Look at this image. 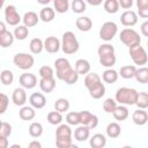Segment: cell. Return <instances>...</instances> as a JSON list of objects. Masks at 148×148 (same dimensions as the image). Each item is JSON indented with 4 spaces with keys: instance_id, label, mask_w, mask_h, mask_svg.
Wrapping results in <instances>:
<instances>
[{
    "instance_id": "cell-19",
    "label": "cell",
    "mask_w": 148,
    "mask_h": 148,
    "mask_svg": "<svg viewBox=\"0 0 148 148\" xmlns=\"http://www.w3.org/2000/svg\"><path fill=\"white\" fill-rule=\"evenodd\" d=\"M75 25L76 28L80 30V31H83V32H87L91 29L92 27V21L88 17V16H80L76 18L75 21Z\"/></svg>"
},
{
    "instance_id": "cell-57",
    "label": "cell",
    "mask_w": 148,
    "mask_h": 148,
    "mask_svg": "<svg viewBox=\"0 0 148 148\" xmlns=\"http://www.w3.org/2000/svg\"><path fill=\"white\" fill-rule=\"evenodd\" d=\"M7 31V29H6V24H5V22H0V34H2V32H6Z\"/></svg>"
},
{
    "instance_id": "cell-47",
    "label": "cell",
    "mask_w": 148,
    "mask_h": 148,
    "mask_svg": "<svg viewBox=\"0 0 148 148\" xmlns=\"http://www.w3.org/2000/svg\"><path fill=\"white\" fill-rule=\"evenodd\" d=\"M66 121L68 125H73V126L79 125L80 124V112H76V111L68 112L66 114Z\"/></svg>"
},
{
    "instance_id": "cell-24",
    "label": "cell",
    "mask_w": 148,
    "mask_h": 148,
    "mask_svg": "<svg viewBox=\"0 0 148 148\" xmlns=\"http://www.w3.org/2000/svg\"><path fill=\"white\" fill-rule=\"evenodd\" d=\"M118 77H119L118 72L114 71V69H112V68L105 69V71L103 72V74H102L103 81H104L105 83H110V84H111V83H114V82L118 80Z\"/></svg>"
},
{
    "instance_id": "cell-40",
    "label": "cell",
    "mask_w": 148,
    "mask_h": 148,
    "mask_svg": "<svg viewBox=\"0 0 148 148\" xmlns=\"http://www.w3.org/2000/svg\"><path fill=\"white\" fill-rule=\"evenodd\" d=\"M0 80H1V83L5 84V86H10L14 81V74L12 71L9 69H3L1 71V74H0Z\"/></svg>"
},
{
    "instance_id": "cell-34",
    "label": "cell",
    "mask_w": 148,
    "mask_h": 148,
    "mask_svg": "<svg viewBox=\"0 0 148 148\" xmlns=\"http://www.w3.org/2000/svg\"><path fill=\"white\" fill-rule=\"evenodd\" d=\"M138 7V15L143 18H148V0H138L136 1Z\"/></svg>"
},
{
    "instance_id": "cell-56",
    "label": "cell",
    "mask_w": 148,
    "mask_h": 148,
    "mask_svg": "<svg viewBox=\"0 0 148 148\" xmlns=\"http://www.w3.org/2000/svg\"><path fill=\"white\" fill-rule=\"evenodd\" d=\"M28 148H42V145H40L39 141L34 140V141H31V142L28 145Z\"/></svg>"
},
{
    "instance_id": "cell-50",
    "label": "cell",
    "mask_w": 148,
    "mask_h": 148,
    "mask_svg": "<svg viewBox=\"0 0 148 148\" xmlns=\"http://www.w3.org/2000/svg\"><path fill=\"white\" fill-rule=\"evenodd\" d=\"M12 134V125L7 121H2L0 125V136L8 138Z\"/></svg>"
},
{
    "instance_id": "cell-23",
    "label": "cell",
    "mask_w": 148,
    "mask_h": 148,
    "mask_svg": "<svg viewBox=\"0 0 148 148\" xmlns=\"http://www.w3.org/2000/svg\"><path fill=\"white\" fill-rule=\"evenodd\" d=\"M36 116V111L32 106H22L21 110L18 111V117L22 119V120H32Z\"/></svg>"
},
{
    "instance_id": "cell-32",
    "label": "cell",
    "mask_w": 148,
    "mask_h": 148,
    "mask_svg": "<svg viewBox=\"0 0 148 148\" xmlns=\"http://www.w3.org/2000/svg\"><path fill=\"white\" fill-rule=\"evenodd\" d=\"M135 105L138 106V109H142V110L147 109L148 108V92H145V91L138 92Z\"/></svg>"
},
{
    "instance_id": "cell-44",
    "label": "cell",
    "mask_w": 148,
    "mask_h": 148,
    "mask_svg": "<svg viewBox=\"0 0 148 148\" xmlns=\"http://www.w3.org/2000/svg\"><path fill=\"white\" fill-rule=\"evenodd\" d=\"M97 53H98L99 57H104V56H109V54H114V47H113V45L105 43V44H102V45L98 46Z\"/></svg>"
},
{
    "instance_id": "cell-11",
    "label": "cell",
    "mask_w": 148,
    "mask_h": 148,
    "mask_svg": "<svg viewBox=\"0 0 148 148\" xmlns=\"http://www.w3.org/2000/svg\"><path fill=\"white\" fill-rule=\"evenodd\" d=\"M61 47V42L54 37V36H49L44 40V49L49 53H57Z\"/></svg>"
},
{
    "instance_id": "cell-6",
    "label": "cell",
    "mask_w": 148,
    "mask_h": 148,
    "mask_svg": "<svg viewBox=\"0 0 148 148\" xmlns=\"http://www.w3.org/2000/svg\"><path fill=\"white\" fill-rule=\"evenodd\" d=\"M117 32H118V25L113 21H108L103 23L99 29V38L105 42H110L116 37Z\"/></svg>"
},
{
    "instance_id": "cell-5",
    "label": "cell",
    "mask_w": 148,
    "mask_h": 148,
    "mask_svg": "<svg viewBox=\"0 0 148 148\" xmlns=\"http://www.w3.org/2000/svg\"><path fill=\"white\" fill-rule=\"evenodd\" d=\"M13 62L14 65L20 68V69H23V71H27L29 68H31L35 64V59L31 54L29 53H25V52H18L14 56L13 58Z\"/></svg>"
},
{
    "instance_id": "cell-18",
    "label": "cell",
    "mask_w": 148,
    "mask_h": 148,
    "mask_svg": "<svg viewBox=\"0 0 148 148\" xmlns=\"http://www.w3.org/2000/svg\"><path fill=\"white\" fill-rule=\"evenodd\" d=\"M89 145L91 148H104L106 145V138L102 133H96L89 139Z\"/></svg>"
},
{
    "instance_id": "cell-54",
    "label": "cell",
    "mask_w": 148,
    "mask_h": 148,
    "mask_svg": "<svg viewBox=\"0 0 148 148\" xmlns=\"http://www.w3.org/2000/svg\"><path fill=\"white\" fill-rule=\"evenodd\" d=\"M140 30H141V34H142L145 37H148V20L145 21V22L141 24Z\"/></svg>"
},
{
    "instance_id": "cell-59",
    "label": "cell",
    "mask_w": 148,
    "mask_h": 148,
    "mask_svg": "<svg viewBox=\"0 0 148 148\" xmlns=\"http://www.w3.org/2000/svg\"><path fill=\"white\" fill-rule=\"evenodd\" d=\"M9 148H22V147H21L20 145H16V143H15V145H12Z\"/></svg>"
},
{
    "instance_id": "cell-15",
    "label": "cell",
    "mask_w": 148,
    "mask_h": 148,
    "mask_svg": "<svg viewBox=\"0 0 148 148\" xmlns=\"http://www.w3.org/2000/svg\"><path fill=\"white\" fill-rule=\"evenodd\" d=\"M132 120L135 125L138 126H143L148 123V113L142 110V109H138L133 112L132 114Z\"/></svg>"
},
{
    "instance_id": "cell-42",
    "label": "cell",
    "mask_w": 148,
    "mask_h": 148,
    "mask_svg": "<svg viewBox=\"0 0 148 148\" xmlns=\"http://www.w3.org/2000/svg\"><path fill=\"white\" fill-rule=\"evenodd\" d=\"M117 58L114 54H109V56H104V57H99V64L106 68H111L112 66L116 65Z\"/></svg>"
},
{
    "instance_id": "cell-37",
    "label": "cell",
    "mask_w": 148,
    "mask_h": 148,
    "mask_svg": "<svg viewBox=\"0 0 148 148\" xmlns=\"http://www.w3.org/2000/svg\"><path fill=\"white\" fill-rule=\"evenodd\" d=\"M104 9L109 14H116L119 10V1L118 0H105Z\"/></svg>"
},
{
    "instance_id": "cell-21",
    "label": "cell",
    "mask_w": 148,
    "mask_h": 148,
    "mask_svg": "<svg viewBox=\"0 0 148 148\" xmlns=\"http://www.w3.org/2000/svg\"><path fill=\"white\" fill-rule=\"evenodd\" d=\"M39 88L43 92H52L53 89L56 88V80L54 77H50V79H40L39 80Z\"/></svg>"
},
{
    "instance_id": "cell-51",
    "label": "cell",
    "mask_w": 148,
    "mask_h": 148,
    "mask_svg": "<svg viewBox=\"0 0 148 148\" xmlns=\"http://www.w3.org/2000/svg\"><path fill=\"white\" fill-rule=\"evenodd\" d=\"M8 104H9V98L7 97L6 94L1 92L0 94V113H5L7 108H8Z\"/></svg>"
},
{
    "instance_id": "cell-29",
    "label": "cell",
    "mask_w": 148,
    "mask_h": 148,
    "mask_svg": "<svg viewBox=\"0 0 148 148\" xmlns=\"http://www.w3.org/2000/svg\"><path fill=\"white\" fill-rule=\"evenodd\" d=\"M56 138H72V130L68 124H60L56 130Z\"/></svg>"
},
{
    "instance_id": "cell-4",
    "label": "cell",
    "mask_w": 148,
    "mask_h": 148,
    "mask_svg": "<svg viewBox=\"0 0 148 148\" xmlns=\"http://www.w3.org/2000/svg\"><path fill=\"white\" fill-rule=\"evenodd\" d=\"M54 67H56V76L59 80H61V81H64L74 71V68H72L68 59H66V58H58V59H56Z\"/></svg>"
},
{
    "instance_id": "cell-20",
    "label": "cell",
    "mask_w": 148,
    "mask_h": 148,
    "mask_svg": "<svg viewBox=\"0 0 148 148\" xmlns=\"http://www.w3.org/2000/svg\"><path fill=\"white\" fill-rule=\"evenodd\" d=\"M89 135H90V130L87 126H83V125L77 126L76 130L74 131V138L80 142H83V141L88 140Z\"/></svg>"
},
{
    "instance_id": "cell-45",
    "label": "cell",
    "mask_w": 148,
    "mask_h": 148,
    "mask_svg": "<svg viewBox=\"0 0 148 148\" xmlns=\"http://www.w3.org/2000/svg\"><path fill=\"white\" fill-rule=\"evenodd\" d=\"M71 8L74 13L76 14H81L86 10L87 6H86V2L83 0H73L72 3H71Z\"/></svg>"
},
{
    "instance_id": "cell-27",
    "label": "cell",
    "mask_w": 148,
    "mask_h": 148,
    "mask_svg": "<svg viewBox=\"0 0 148 148\" xmlns=\"http://www.w3.org/2000/svg\"><path fill=\"white\" fill-rule=\"evenodd\" d=\"M29 49L31 51V53L34 54H39L43 50H44V42L40 38H32L29 43Z\"/></svg>"
},
{
    "instance_id": "cell-26",
    "label": "cell",
    "mask_w": 148,
    "mask_h": 148,
    "mask_svg": "<svg viewBox=\"0 0 148 148\" xmlns=\"http://www.w3.org/2000/svg\"><path fill=\"white\" fill-rule=\"evenodd\" d=\"M54 15H56V10L53 8H51V7H44L39 12V18L43 22H51V21H53Z\"/></svg>"
},
{
    "instance_id": "cell-8",
    "label": "cell",
    "mask_w": 148,
    "mask_h": 148,
    "mask_svg": "<svg viewBox=\"0 0 148 148\" xmlns=\"http://www.w3.org/2000/svg\"><path fill=\"white\" fill-rule=\"evenodd\" d=\"M5 21L7 24L13 25V27H17L20 25L18 23L22 21L20 14L17 13L15 6L13 5H8L5 7Z\"/></svg>"
},
{
    "instance_id": "cell-62",
    "label": "cell",
    "mask_w": 148,
    "mask_h": 148,
    "mask_svg": "<svg viewBox=\"0 0 148 148\" xmlns=\"http://www.w3.org/2000/svg\"><path fill=\"white\" fill-rule=\"evenodd\" d=\"M147 47H148V40H147Z\"/></svg>"
},
{
    "instance_id": "cell-10",
    "label": "cell",
    "mask_w": 148,
    "mask_h": 148,
    "mask_svg": "<svg viewBox=\"0 0 148 148\" xmlns=\"http://www.w3.org/2000/svg\"><path fill=\"white\" fill-rule=\"evenodd\" d=\"M18 82L24 89H32L37 86V77L32 73H23L18 77Z\"/></svg>"
},
{
    "instance_id": "cell-1",
    "label": "cell",
    "mask_w": 148,
    "mask_h": 148,
    "mask_svg": "<svg viewBox=\"0 0 148 148\" xmlns=\"http://www.w3.org/2000/svg\"><path fill=\"white\" fill-rule=\"evenodd\" d=\"M136 96H138V91L134 88L121 87L117 89L114 99L120 105H134L136 101Z\"/></svg>"
},
{
    "instance_id": "cell-35",
    "label": "cell",
    "mask_w": 148,
    "mask_h": 148,
    "mask_svg": "<svg viewBox=\"0 0 148 148\" xmlns=\"http://www.w3.org/2000/svg\"><path fill=\"white\" fill-rule=\"evenodd\" d=\"M29 134L32 136V138H39L42 134H43V126L38 121H34L30 124L29 126Z\"/></svg>"
},
{
    "instance_id": "cell-31",
    "label": "cell",
    "mask_w": 148,
    "mask_h": 148,
    "mask_svg": "<svg viewBox=\"0 0 148 148\" xmlns=\"http://www.w3.org/2000/svg\"><path fill=\"white\" fill-rule=\"evenodd\" d=\"M112 114H113V117H114L116 120L123 121V120L127 119V117H128V109L125 105H118Z\"/></svg>"
},
{
    "instance_id": "cell-61",
    "label": "cell",
    "mask_w": 148,
    "mask_h": 148,
    "mask_svg": "<svg viewBox=\"0 0 148 148\" xmlns=\"http://www.w3.org/2000/svg\"><path fill=\"white\" fill-rule=\"evenodd\" d=\"M123 148H133V147H132V146H130V145H126V146H124Z\"/></svg>"
},
{
    "instance_id": "cell-38",
    "label": "cell",
    "mask_w": 148,
    "mask_h": 148,
    "mask_svg": "<svg viewBox=\"0 0 148 148\" xmlns=\"http://www.w3.org/2000/svg\"><path fill=\"white\" fill-rule=\"evenodd\" d=\"M53 6H54V10L59 14H64L68 10L69 8V2L68 0H54L53 1Z\"/></svg>"
},
{
    "instance_id": "cell-3",
    "label": "cell",
    "mask_w": 148,
    "mask_h": 148,
    "mask_svg": "<svg viewBox=\"0 0 148 148\" xmlns=\"http://www.w3.org/2000/svg\"><path fill=\"white\" fill-rule=\"evenodd\" d=\"M119 39L128 49H131L133 46H136V45H140V43H141L140 35L134 29H132V28H125V29H123L120 31V34H119Z\"/></svg>"
},
{
    "instance_id": "cell-25",
    "label": "cell",
    "mask_w": 148,
    "mask_h": 148,
    "mask_svg": "<svg viewBox=\"0 0 148 148\" xmlns=\"http://www.w3.org/2000/svg\"><path fill=\"white\" fill-rule=\"evenodd\" d=\"M121 134V128L118 123H110L106 126V135L111 139H116Z\"/></svg>"
},
{
    "instance_id": "cell-58",
    "label": "cell",
    "mask_w": 148,
    "mask_h": 148,
    "mask_svg": "<svg viewBox=\"0 0 148 148\" xmlns=\"http://www.w3.org/2000/svg\"><path fill=\"white\" fill-rule=\"evenodd\" d=\"M88 3H90V5H92V6H97V5L102 3V1H101V0H99V1H91V0H88Z\"/></svg>"
},
{
    "instance_id": "cell-39",
    "label": "cell",
    "mask_w": 148,
    "mask_h": 148,
    "mask_svg": "<svg viewBox=\"0 0 148 148\" xmlns=\"http://www.w3.org/2000/svg\"><path fill=\"white\" fill-rule=\"evenodd\" d=\"M89 94H90V96H91L92 98L99 99V98H102V97L105 95V86H104L103 83H99L98 86H96V87H94L92 89H90V90H89Z\"/></svg>"
},
{
    "instance_id": "cell-36",
    "label": "cell",
    "mask_w": 148,
    "mask_h": 148,
    "mask_svg": "<svg viewBox=\"0 0 148 148\" xmlns=\"http://www.w3.org/2000/svg\"><path fill=\"white\" fill-rule=\"evenodd\" d=\"M135 80L139 83H148V67L143 66L136 69Z\"/></svg>"
},
{
    "instance_id": "cell-13",
    "label": "cell",
    "mask_w": 148,
    "mask_h": 148,
    "mask_svg": "<svg viewBox=\"0 0 148 148\" xmlns=\"http://www.w3.org/2000/svg\"><path fill=\"white\" fill-rule=\"evenodd\" d=\"M120 22L125 27H133L138 23V14L134 10H125L120 15Z\"/></svg>"
},
{
    "instance_id": "cell-7",
    "label": "cell",
    "mask_w": 148,
    "mask_h": 148,
    "mask_svg": "<svg viewBox=\"0 0 148 148\" xmlns=\"http://www.w3.org/2000/svg\"><path fill=\"white\" fill-rule=\"evenodd\" d=\"M130 56H131V59L133 60V62L135 65L141 66V67H143V65H146L148 61V54L141 45H136V46L131 47L130 49Z\"/></svg>"
},
{
    "instance_id": "cell-14",
    "label": "cell",
    "mask_w": 148,
    "mask_h": 148,
    "mask_svg": "<svg viewBox=\"0 0 148 148\" xmlns=\"http://www.w3.org/2000/svg\"><path fill=\"white\" fill-rule=\"evenodd\" d=\"M29 103L34 109H43L46 105V97L42 92H34L29 97Z\"/></svg>"
},
{
    "instance_id": "cell-16",
    "label": "cell",
    "mask_w": 148,
    "mask_h": 148,
    "mask_svg": "<svg viewBox=\"0 0 148 148\" xmlns=\"http://www.w3.org/2000/svg\"><path fill=\"white\" fill-rule=\"evenodd\" d=\"M39 15H37V13L35 12H27L23 17H22V22H23V25H25L27 28H31V27H35L38 21H39Z\"/></svg>"
},
{
    "instance_id": "cell-48",
    "label": "cell",
    "mask_w": 148,
    "mask_h": 148,
    "mask_svg": "<svg viewBox=\"0 0 148 148\" xmlns=\"http://www.w3.org/2000/svg\"><path fill=\"white\" fill-rule=\"evenodd\" d=\"M38 74H39L40 79H50V77H53V75H54L53 68L51 66H47V65L42 66L38 71Z\"/></svg>"
},
{
    "instance_id": "cell-41",
    "label": "cell",
    "mask_w": 148,
    "mask_h": 148,
    "mask_svg": "<svg viewBox=\"0 0 148 148\" xmlns=\"http://www.w3.org/2000/svg\"><path fill=\"white\" fill-rule=\"evenodd\" d=\"M69 109V102L68 99L66 98H58L56 102H54V110L62 113V112H66L68 111Z\"/></svg>"
},
{
    "instance_id": "cell-30",
    "label": "cell",
    "mask_w": 148,
    "mask_h": 148,
    "mask_svg": "<svg viewBox=\"0 0 148 148\" xmlns=\"http://www.w3.org/2000/svg\"><path fill=\"white\" fill-rule=\"evenodd\" d=\"M14 34L10 32V31H6V32H2L0 34V45L1 47H8L10 46L13 43H14Z\"/></svg>"
},
{
    "instance_id": "cell-2",
    "label": "cell",
    "mask_w": 148,
    "mask_h": 148,
    "mask_svg": "<svg viewBox=\"0 0 148 148\" xmlns=\"http://www.w3.org/2000/svg\"><path fill=\"white\" fill-rule=\"evenodd\" d=\"M79 47H80V44H79V40L75 34L72 31L64 32L62 38H61V50L64 51V53L73 54L79 50Z\"/></svg>"
},
{
    "instance_id": "cell-33",
    "label": "cell",
    "mask_w": 148,
    "mask_h": 148,
    "mask_svg": "<svg viewBox=\"0 0 148 148\" xmlns=\"http://www.w3.org/2000/svg\"><path fill=\"white\" fill-rule=\"evenodd\" d=\"M14 37L16 38V39H18V40H24L27 37H28V35H29V29L25 27V25H17V27H15V29H14Z\"/></svg>"
},
{
    "instance_id": "cell-49",
    "label": "cell",
    "mask_w": 148,
    "mask_h": 148,
    "mask_svg": "<svg viewBox=\"0 0 148 148\" xmlns=\"http://www.w3.org/2000/svg\"><path fill=\"white\" fill-rule=\"evenodd\" d=\"M72 143V138H56L57 148H68Z\"/></svg>"
},
{
    "instance_id": "cell-43",
    "label": "cell",
    "mask_w": 148,
    "mask_h": 148,
    "mask_svg": "<svg viewBox=\"0 0 148 148\" xmlns=\"http://www.w3.org/2000/svg\"><path fill=\"white\" fill-rule=\"evenodd\" d=\"M47 121L51 124V125H60L61 121H62V116L60 112L58 111H51L47 113V117H46Z\"/></svg>"
},
{
    "instance_id": "cell-22",
    "label": "cell",
    "mask_w": 148,
    "mask_h": 148,
    "mask_svg": "<svg viewBox=\"0 0 148 148\" xmlns=\"http://www.w3.org/2000/svg\"><path fill=\"white\" fill-rule=\"evenodd\" d=\"M79 75H87L90 72V64L86 59H77L74 68Z\"/></svg>"
},
{
    "instance_id": "cell-52",
    "label": "cell",
    "mask_w": 148,
    "mask_h": 148,
    "mask_svg": "<svg viewBox=\"0 0 148 148\" xmlns=\"http://www.w3.org/2000/svg\"><path fill=\"white\" fill-rule=\"evenodd\" d=\"M77 80H79V74H77V72L74 69L64 81L67 83V84H74V83H76L77 82Z\"/></svg>"
},
{
    "instance_id": "cell-17",
    "label": "cell",
    "mask_w": 148,
    "mask_h": 148,
    "mask_svg": "<svg viewBox=\"0 0 148 148\" xmlns=\"http://www.w3.org/2000/svg\"><path fill=\"white\" fill-rule=\"evenodd\" d=\"M99 83H102V81H101V77H99V75L97 73H94V72L92 73H88L84 76V86H86V88L88 90L92 89L94 87L98 86Z\"/></svg>"
},
{
    "instance_id": "cell-46",
    "label": "cell",
    "mask_w": 148,
    "mask_h": 148,
    "mask_svg": "<svg viewBox=\"0 0 148 148\" xmlns=\"http://www.w3.org/2000/svg\"><path fill=\"white\" fill-rule=\"evenodd\" d=\"M117 102L116 99L113 98H106L104 102H103V110L106 112V113H113L116 108H117Z\"/></svg>"
},
{
    "instance_id": "cell-9",
    "label": "cell",
    "mask_w": 148,
    "mask_h": 148,
    "mask_svg": "<svg viewBox=\"0 0 148 148\" xmlns=\"http://www.w3.org/2000/svg\"><path fill=\"white\" fill-rule=\"evenodd\" d=\"M80 124L87 126L89 130L97 127L98 125V117L89 111H80Z\"/></svg>"
},
{
    "instance_id": "cell-53",
    "label": "cell",
    "mask_w": 148,
    "mask_h": 148,
    "mask_svg": "<svg viewBox=\"0 0 148 148\" xmlns=\"http://www.w3.org/2000/svg\"><path fill=\"white\" fill-rule=\"evenodd\" d=\"M132 6H133L132 0H119V7H121L124 9H130Z\"/></svg>"
},
{
    "instance_id": "cell-12",
    "label": "cell",
    "mask_w": 148,
    "mask_h": 148,
    "mask_svg": "<svg viewBox=\"0 0 148 148\" xmlns=\"http://www.w3.org/2000/svg\"><path fill=\"white\" fill-rule=\"evenodd\" d=\"M12 101L16 106H23L27 102V92L22 87H17L14 89L12 94Z\"/></svg>"
},
{
    "instance_id": "cell-55",
    "label": "cell",
    "mask_w": 148,
    "mask_h": 148,
    "mask_svg": "<svg viewBox=\"0 0 148 148\" xmlns=\"http://www.w3.org/2000/svg\"><path fill=\"white\" fill-rule=\"evenodd\" d=\"M0 148H8V139L6 136H0Z\"/></svg>"
},
{
    "instance_id": "cell-60",
    "label": "cell",
    "mask_w": 148,
    "mask_h": 148,
    "mask_svg": "<svg viewBox=\"0 0 148 148\" xmlns=\"http://www.w3.org/2000/svg\"><path fill=\"white\" fill-rule=\"evenodd\" d=\"M68 148H80V147H79V146H76V145H74V143H72Z\"/></svg>"
},
{
    "instance_id": "cell-28",
    "label": "cell",
    "mask_w": 148,
    "mask_h": 148,
    "mask_svg": "<svg viewBox=\"0 0 148 148\" xmlns=\"http://www.w3.org/2000/svg\"><path fill=\"white\" fill-rule=\"evenodd\" d=\"M136 67L133 65H127V66H123L119 71V75L123 79H133L135 77V73H136Z\"/></svg>"
}]
</instances>
